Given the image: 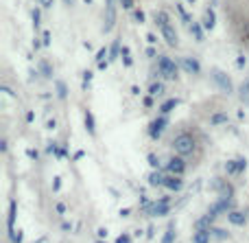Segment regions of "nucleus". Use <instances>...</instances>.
<instances>
[{
    "label": "nucleus",
    "instance_id": "f257e3e1",
    "mask_svg": "<svg viewBox=\"0 0 249 243\" xmlns=\"http://www.w3.org/2000/svg\"><path fill=\"white\" fill-rule=\"evenodd\" d=\"M171 149L175 151V156L184 158L193 165H199V160L203 158V151H206V136L195 123H177V127L173 130Z\"/></svg>",
    "mask_w": 249,
    "mask_h": 243
},
{
    "label": "nucleus",
    "instance_id": "f03ea898",
    "mask_svg": "<svg viewBox=\"0 0 249 243\" xmlns=\"http://www.w3.org/2000/svg\"><path fill=\"white\" fill-rule=\"evenodd\" d=\"M230 37L238 48L249 53V0H221Z\"/></svg>",
    "mask_w": 249,
    "mask_h": 243
},
{
    "label": "nucleus",
    "instance_id": "7ed1b4c3",
    "mask_svg": "<svg viewBox=\"0 0 249 243\" xmlns=\"http://www.w3.org/2000/svg\"><path fill=\"white\" fill-rule=\"evenodd\" d=\"M155 73H158L160 79L179 81V61L171 59L168 55H158V59H155Z\"/></svg>",
    "mask_w": 249,
    "mask_h": 243
},
{
    "label": "nucleus",
    "instance_id": "20e7f679",
    "mask_svg": "<svg viewBox=\"0 0 249 243\" xmlns=\"http://www.w3.org/2000/svg\"><path fill=\"white\" fill-rule=\"evenodd\" d=\"M210 81H212V86H214L219 92H223V94H232L234 92V81H232V77H230L225 70L212 68L210 70Z\"/></svg>",
    "mask_w": 249,
    "mask_h": 243
},
{
    "label": "nucleus",
    "instance_id": "39448f33",
    "mask_svg": "<svg viewBox=\"0 0 249 243\" xmlns=\"http://www.w3.org/2000/svg\"><path fill=\"white\" fill-rule=\"evenodd\" d=\"M171 213V197H160V200H155L153 204H151L149 208V217H166V215Z\"/></svg>",
    "mask_w": 249,
    "mask_h": 243
},
{
    "label": "nucleus",
    "instance_id": "423d86ee",
    "mask_svg": "<svg viewBox=\"0 0 249 243\" xmlns=\"http://www.w3.org/2000/svg\"><path fill=\"white\" fill-rule=\"evenodd\" d=\"M186 169H188V160H184V158H179V156H171V160L166 162V173L168 175H177V178H181V175L186 173Z\"/></svg>",
    "mask_w": 249,
    "mask_h": 243
},
{
    "label": "nucleus",
    "instance_id": "0eeeda50",
    "mask_svg": "<svg viewBox=\"0 0 249 243\" xmlns=\"http://www.w3.org/2000/svg\"><path fill=\"white\" fill-rule=\"evenodd\" d=\"M166 125H168V116H162V114H160L158 118H153V121L149 123V138L158 140L160 136H162V131L166 130Z\"/></svg>",
    "mask_w": 249,
    "mask_h": 243
},
{
    "label": "nucleus",
    "instance_id": "6e6552de",
    "mask_svg": "<svg viewBox=\"0 0 249 243\" xmlns=\"http://www.w3.org/2000/svg\"><path fill=\"white\" fill-rule=\"evenodd\" d=\"M214 191L219 193V200H234V187L228 182V180L214 178Z\"/></svg>",
    "mask_w": 249,
    "mask_h": 243
},
{
    "label": "nucleus",
    "instance_id": "1a4fd4ad",
    "mask_svg": "<svg viewBox=\"0 0 249 243\" xmlns=\"http://www.w3.org/2000/svg\"><path fill=\"white\" fill-rule=\"evenodd\" d=\"M206 121L210 127H219V125H225V123H230V114L225 112V110H214V112L206 114Z\"/></svg>",
    "mask_w": 249,
    "mask_h": 243
},
{
    "label": "nucleus",
    "instance_id": "9d476101",
    "mask_svg": "<svg viewBox=\"0 0 249 243\" xmlns=\"http://www.w3.org/2000/svg\"><path fill=\"white\" fill-rule=\"evenodd\" d=\"M179 68L186 70L188 75H199V73H201V64H199L197 57H181V59H179Z\"/></svg>",
    "mask_w": 249,
    "mask_h": 243
},
{
    "label": "nucleus",
    "instance_id": "9b49d317",
    "mask_svg": "<svg viewBox=\"0 0 249 243\" xmlns=\"http://www.w3.org/2000/svg\"><path fill=\"white\" fill-rule=\"evenodd\" d=\"M160 31H162V37L166 39V44L171 48L179 46V35H177V31H175V26H173V24H164Z\"/></svg>",
    "mask_w": 249,
    "mask_h": 243
},
{
    "label": "nucleus",
    "instance_id": "f8f14e48",
    "mask_svg": "<svg viewBox=\"0 0 249 243\" xmlns=\"http://www.w3.org/2000/svg\"><path fill=\"white\" fill-rule=\"evenodd\" d=\"M164 188H168L171 193H179L184 188V180L177 178V175H168L166 173V182H164Z\"/></svg>",
    "mask_w": 249,
    "mask_h": 243
},
{
    "label": "nucleus",
    "instance_id": "ddd939ff",
    "mask_svg": "<svg viewBox=\"0 0 249 243\" xmlns=\"http://www.w3.org/2000/svg\"><path fill=\"white\" fill-rule=\"evenodd\" d=\"M16 215H18V202L11 200V202H9V215H7V230H9V235L16 230Z\"/></svg>",
    "mask_w": 249,
    "mask_h": 243
},
{
    "label": "nucleus",
    "instance_id": "4468645a",
    "mask_svg": "<svg viewBox=\"0 0 249 243\" xmlns=\"http://www.w3.org/2000/svg\"><path fill=\"white\" fill-rule=\"evenodd\" d=\"M201 24H203V29H206V31H212L216 26V13H214V9H212V7H208L206 11H203Z\"/></svg>",
    "mask_w": 249,
    "mask_h": 243
},
{
    "label": "nucleus",
    "instance_id": "2eb2a0df",
    "mask_svg": "<svg viewBox=\"0 0 249 243\" xmlns=\"http://www.w3.org/2000/svg\"><path fill=\"white\" fill-rule=\"evenodd\" d=\"M228 222L232 224V226H245L247 224V213L245 210H232V213L228 215Z\"/></svg>",
    "mask_w": 249,
    "mask_h": 243
},
{
    "label": "nucleus",
    "instance_id": "dca6fc26",
    "mask_svg": "<svg viewBox=\"0 0 249 243\" xmlns=\"http://www.w3.org/2000/svg\"><path fill=\"white\" fill-rule=\"evenodd\" d=\"M164 182H166V173H164L162 169L160 171H151L149 173V187H164Z\"/></svg>",
    "mask_w": 249,
    "mask_h": 243
},
{
    "label": "nucleus",
    "instance_id": "f3484780",
    "mask_svg": "<svg viewBox=\"0 0 249 243\" xmlns=\"http://www.w3.org/2000/svg\"><path fill=\"white\" fill-rule=\"evenodd\" d=\"M83 125H86L88 134H90V136H96V121H94V114H92L90 110L83 114Z\"/></svg>",
    "mask_w": 249,
    "mask_h": 243
},
{
    "label": "nucleus",
    "instance_id": "a211bd4d",
    "mask_svg": "<svg viewBox=\"0 0 249 243\" xmlns=\"http://www.w3.org/2000/svg\"><path fill=\"white\" fill-rule=\"evenodd\" d=\"M212 232L210 230H195L193 232V243H210Z\"/></svg>",
    "mask_w": 249,
    "mask_h": 243
},
{
    "label": "nucleus",
    "instance_id": "6ab92c4d",
    "mask_svg": "<svg viewBox=\"0 0 249 243\" xmlns=\"http://www.w3.org/2000/svg\"><path fill=\"white\" fill-rule=\"evenodd\" d=\"M188 31H190V35H193L195 39H197V42H203V24L201 22H193V24L188 26Z\"/></svg>",
    "mask_w": 249,
    "mask_h": 243
},
{
    "label": "nucleus",
    "instance_id": "aec40b11",
    "mask_svg": "<svg viewBox=\"0 0 249 243\" xmlns=\"http://www.w3.org/2000/svg\"><path fill=\"white\" fill-rule=\"evenodd\" d=\"M48 153H53V156H55V158H59V160H61V158H66V156H68V149H66V147H59V145H57V143H48Z\"/></svg>",
    "mask_w": 249,
    "mask_h": 243
},
{
    "label": "nucleus",
    "instance_id": "412c9836",
    "mask_svg": "<svg viewBox=\"0 0 249 243\" xmlns=\"http://www.w3.org/2000/svg\"><path fill=\"white\" fill-rule=\"evenodd\" d=\"M177 105H179V99H168V101H164V103L160 105V114H162V116H168V112H173Z\"/></svg>",
    "mask_w": 249,
    "mask_h": 243
},
{
    "label": "nucleus",
    "instance_id": "4be33fe9",
    "mask_svg": "<svg viewBox=\"0 0 249 243\" xmlns=\"http://www.w3.org/2000/svg\"><path fill=\"white\" fill-rule=\"evenodd\" d=\"M37 68H39V75H42V77L53 79V66H51V61L42 59V61H39V64H37Z\"/></svg>",
    "mask_w": 249,
    "mask_h": 243
},
{
    "label": "nucleus",
    "instance_id": "5701e85b",
    "mask_svg": "<svg viewBox=\"0 0 249 243\" xmlns=\"http://www.w3.org/2000/svg\"><path fill=\"white\" fill-rule=\"evenodd\" d=\"M121 51H123V46H121V39H114L112 44H109V61H116V57L121 55Z\"/></svg>",
    "mask_w": 249,
    "mask_h": 243
},
{
    "label": "nucleus",
    "instance_id": "b1692460",
    "mask_svg": "<svg viewBox=\"0 0 249 243\" xmlns=\"http://www.w3.org/2000/svg\"><path fill=\"white\" fill-rule=\"evenodd\" d=\"M175 11H177V16H179L181 18V22H186V24H193V18H190V13L188 11H186V9H184V4H177V7H175Z\"/></svg>",
    "mask_w": 249,
    "mask_h": 243
},
{
    "label": "nucleus",
    "instance_id": "393cba45",
    "mask_svg": "<svg viewBox=\"0 0 249 243\" xmlns=\"http://www.w3.org/2000/svg\"><path fill=\"white\" fill-rule=\"evenodd\" d=\"M212 239H216V241H225V239H230V232L228 230H223V228H216V226H212Z\"/></svg>",
    "mask_w": 249,
    "mask_h": 243
},
{
    "label": "nucleus",
    "instance_id": "a878e982",
    "mask_svg": "<svg viewBox=\"0 0 249 243\" xmlns=\"http://www.w3.org/2000/svg\"><path fill=\"white\" fill-rule=\"evenodd\" d=\"M225 173H228V175H241V171H238V158H236V160H228V162H225Z\"/></svg>",
    "mask_w": 249,
    "mask_h": 243
},
{
    "label": "nucleus",
    "instance_id": "bb28decb",
    "mask_svg": "<svg viewBox=\"0 0 249 243\" xmlns=\"http://www.w3.org/2000/svg\"><path fill=\"white\" fill-rule=\"evenodd\" d=\"M238 96H241L243 103H245V101L249 103V79H245V81L238 86Z\"/></svg>",
    "mask_w": 249,
    "mask_h": 243
},
{
    "label": "nucleus",
    "instance_id": "cd10ccee",
    "mask_svg": "<svg viewBox=\"0 0 249 243\" xmlns=\"http://www.w3.org/2000/svg\"><path fill=\"white\" fill-rule=\"evenodd\" d=\"M155 24H158V29H162L164 24H171V20H168V16H166V11H155Z\"/></svg>",
    "mask_w": 249,
    "mask_h": 243
},
{
    "label": "nucleus",
    "instance_id": "c85d7f7f",
    "mask_svg": "<svg viewBox=\"0 0 249 243\" xmlns=\"http://www.w3.org/2000/svg\"><path fill=\"white\" fill-rule=\"evenodd\" d=\"M162 92H164V83H162V81H153V83L149 86V94H151V96H155V94L160 96Z\"/></svg>",
    "mask_w": 249,
    "mask_h": 243
},
{
    "label": "nucleus",
    "instance_id": "c756f323",
    "mask_svg": "<svg viewBox=\"0 0 249 243\" xmlns=\"http://www.w3.org/2000/svg\"><path fill=\"white\" fill-rule=\"evenodd\" d=\"M31 20H33V26H35V31H37L39 29V22H42V9L35 7L33 11H31Z\"/></svg>",
    "mask_w": 249,
    "mask_h": 243
},
{
    "label": "nucleus",
    "instance_id": "7c9ffc66",
    "mask_svg": "<svg viewBox=\"0 0 249 243\" xmlns=\"http://www.w3.org/2000/svg\"><path fill=\"white\" fill-rule=\"evenodd\" d=\"M173 241H175V226H168L162 237V243H173Z\"/></svg>",
    "mask_w": 249,
    "mask_h": 243
},
{
    "label": "nucleus",
    "instance_id": "2f4dec72",
    "mask_svg": "<svg viewBox=\"0 0 249 243\" xmlns=\"http://www.w3.org/2000/svg\"><path fill=\"white\" fill-rule=\"evenodd\" d=\"M55 88H57V96H59V99H66V96H68V88H66L64 81H55Z\"/></svg>",
    "mask_w": 249,
    "mask_h": 243
},
{
    "label": "nucleus",
    "instance_id": "473e14b6",
    "mask_svg": "<svg viewBox=\"0 0 249 243\" xmlns=\"http://www.w3.org/2000/svg\"><path fill=\"white\" fill-rule=\"evenodd\" d=\"M92 77H94V73H92V70H86V73H83V83H81L83 90H88V88L92 86Z\"/></svg>",
    "mask_w": 249,
    "mask_h": 243
},
{
    "label": "nucleus",
    "instance_id": "72a5a7b5",
    "mask_svg": "<svg viewBox=\"0 0 249 243\" xmlns=\"http://www.w3.org/2000/svg\"><path fill=\"white\" fill-rule=\"evenodd\" d=\"M146 162L151 165V169L153 171H160V158L155 156V153H149V156H146Z\"/></svg>",
    "mask_w": 249,
    "mask_h": 243
},
{
    "label": "nucleus",
    "instance_id": "f704fd0d",
    "mask_svg": "<svg viewBox=\"0 0 249 243\" xmlns=\"http://www.w3.org/2000/svg\"><path fill=\"white\" fill-rule=\"evenodd\" d=\"M9 239H11V243H22V230H13Z\"/></svg>",
    "mask_w": 249,
    "mask_h": 243
},
{
    "label": "nucleus",
    "instance_id": "c9c22d12",
    "mask_svg": "<svg viewBox=\"0 0 249 243\" xmlns=\"http://www.w3.org/2000/svg\"><path fill=\"white\" fill-rule=\"evenodd\" d=\"M142 105H144V108H153V105H155V96L146 94L144 99H142Z\"/></svg>",
    "mask_w": 249,
    "mask_h": 243
},
{
    "label": "nucleus",
    "instance_id": "e433bc0d",
    "mask_svg": "<svg viewBox=\"0 0 249 243\" xmlns=\"http://www.w3.org/2000/svg\"><path fill=\"white\" fill-rule=\"evenodd\" d=\"M116 243H133V239H131V235H127V232H123V235H118Z\"/></svg>",
    "mask_w": 249,
    "mask_h": 243
},
{
    "label": "nucleus",
    "instance_id": "4c0bfd02",
    "mask_svg": "<svg viewBox=\"0 0 249 243\" xmlns=\"http://www.w3.org/2000/svg\"><path fill=\"white\" fill-rule=\"evenodd\" d=\"M42 44L44 46H51V31H44L42 33Z\"/></svg>",
    "mask_w": 249,
    "mask_h": 243
},
{
    "label": "nucleus",
    "instance_id": "58836bf2",
    "mask_svg": "<svg viewBox=\"0 0 249 243\" xmlns=\"http://www.w3.org/2000/svg\"><path fill=\"white\" fill-rule=\"evenodd\" d=\"M245 64H247V57L245 55H238L236 57V68H245Z\"/></svg>",
    "mask_w": 249,
    "mask_h": 243
},
{
    "label": "nucleus",
    "instance_id": "ea45409f",
    "mask_svg": "<svg viewBox=\"0 0 249 243\" xmlns=\"http://www.w3.org/2000/svg\"><path fill=\"white\" fill-rule=\"evenodd\" d=\"M55 210H57V215H66V204H64V202H57Z\"/></svg>",
    "mask_w": 249,
    "mask_h": 243
},
{
    "label": "nucleus",
    "instance_id": "a19ab883",
    "mask_svg": "<svg viewBox=\"0 0 249 243\" xmlns=\"http://www.w3.org/2000/svg\"><path fill=\"white\" fill-rule=\"evenodd\" d=\"M26 156H29L31 160H37V158H39V151H37V149H26Z\"/></svg>",
    "mask_w": 249,
    "mask_h": 243
},
{
    "label": "nucleus",
    "instance_id": "79ce46f5",
    "mask_svg": "<svg viewBox=\"0 0 249 243\" xmlns=\"http://www.w3.org/2000/svg\"><path fill=\"white\" fill-rule=\"evenodd\" d=\"M238 171H241V173H245L247 171V160L245 158H238Z\"/></svg>",
    "mask_w": 249,
    "mask_h": 243
},
{
    "label": "nucleus",
    "instance_id": "37998d69",
    "mask_svg": "<svg viewBox=\"0 0 249 243\" xmlns=\"http://www.w3.org/2000/svg\"><path fill=\"white\" fill-rule=\"evenodd\" d=\"M59 188H61V178H59V175H57V178H53V191H59Z\"/></svg>",
    "mask_w": 249,
    "mask_h": 243
},
{
    "label": "nucleus",
    "instance_id": "c03bdc74",
    "mask_svg": "<svg viewBox=\"0 0 249 243\" xmlns=\"http://www.w3.org/2000/svg\"><path fill=\"white\" fill-rule=\"evenodd\" d=\"M96 235H99V241L107 239V228H99V230H96Z\"/></svg>",
    "mask_w": 249,
    "mask_h": 243
},
{
    "label": "nucleus",
    "instance_id": "a18cd8bd",
    "mask_svg": "<svg viewBox=\"0 0 249 243\" xmlns=\"http://www.w3.org/2000/svg\"><path fill=\"white\" fill-rule=\"evenodd\" d=\"M123 66H124V68H131V66H133V59H131V55L123 57Z\"/></svg>",
    "mask_w": 249,
    "mask_h": 243
},
{
    "label": "nucleus",
    "instance_id": "49530a36",
    "mask_svg": "<svg viewBox=\"0 0 249 243\" xmlns=\"http://www.w3.org/2000/svg\"><path fill=\"white\" fill-rule=\"evenodd\" d=\"M123 9H133V0H118Z\"/></svg>",
    "mask_w": 249,
    "mask_h": 243
},
{
    "label": "nucleus",
    "instance_id": "de8ad7c7",
    "mask_svg": "<svg viewBox=\"0 0 249 243\" xmlns=\"http://www.w3.org/2000/svg\"><path fill=\"white\" fill-rule=\"evenodd\" d=\"M133 18H136L138 22H144V11H140V9H138V11H133Z\"/></svg>",
    "mask_w": 249,
    "mask_h": 243
},
{
    "label": "nucleus",
    "instance_id": "09e8293b",
    "mask_svg": "<svg viewBox=\"0 0 249 243\" xmlns=\"http://www.w3.org/2000/svg\"><path fill=\"white\" fill-rule=\"evenodd\" d=\"M7 149H9V143H7V138L2 136V140H0V151L2 153H7Z\"/></svg>",
    "mask_w": 249,
    "mask_h": 243
},
{
    "label": "nucleus",
    "instance_id": "8fccbe9b",
    "mask_svg": "<svg viewBox=\"0 0 249 243\" xmlns=\"http://www.w3.org/2000/svg\"><path fill=\"white\" fill-rule=\"evenodd\" d=\"M46 127H48V130H55V127H57V121H55V118H48V121H46Z\"/></svg>",
    "mask_w": 249,
    "mask_h": 243
},
{
    "label": "nucleus",
    "instance_id": "3c124183",
    "mask_svg": "<svg viewBox=\"0 0 249 243\" xmlns=\"http://www.w3.org/2000/svg\"><path fill=\"white\" fill-rule=\"evenodd\" d=\"M127 55H131V51H129V46H123V51H121V57H127Z\"/></svg>",
    "mask_w": 249,
    "mask_h": 243
},
{
    "label": "nucleus",
    "instance_id": "603ef678",
    "mask_svg": "<svg viewBox=\"0 0 249 243\" xmlns=\"http://www.w3.org/2000/svg\"><path fill=\"white\" fill-rule=\"evenodd\" d=\"M146 55H149V57H155V48L149 46V48H146Z\"/></svg>",
    "mask_w": 249,
    "mask_h": 243
},
{
    "label": "nucleus",
    "instance_id": "864d4df0",
    "mask_svg": "<svg viewBox=\"0 0 249 243\" xmlns=\"http://www.w3.org/2000/svg\"><path fill=\"white\" fill-rule=\"evenodd\" d=\"M61 228H64V230H72V224H68V222H64V224H61Z\"/></svg>",
    "mask_w": 249,
    "mask_h": 243
},
{
    "label": "nucleus",
    "instance_id": "5fc2aeb1",
    "mask_svg": "<svg viewBox=\"0 0 249 243\" xmlns=\"http://www.w3.org/2000/svg\"><path fill=\"white\" fill-rule=\"evenodd\" d=\"M83 156H86V151H77V153H74V160H81Z\"/></svg>",
    "mask_w": 249,
    "mask_h": 243
},
{
    "label": "nucleus",
    "instance_id": "6e6d98bb",
    "mask_svg": "<svg viewBox=\"0 0 249 243\" xmlns=\"http://www.w3.org/2000/svg\"><path fill=\"white\" fill-rule=\"evenodd\" d=\"M39 46H44V44H42V42H39V39H37V37H35V39H33V48H39Z\"/></svg>",
    "mask_w": 249,
    "mask_h": 243
},
{
    "label": "nucleus",
    "instance_id": "4d7b16f0",
    "mask_svg": "<svg viewBox=\"0 0 249 243\" xmlns=\"http://www.w3.org/2000/svg\"><path fill=\"white\" fill-rule=\"evenodd\" d=\"M33 118H35V114H33V112H26V121L31 123V121H33Z\"/></svg>",
    "mask_w": 249,
    "mask_h": 243
},
{
    "label": "nucleus",
    "instance_id": "13d9d810",
    "mask_svg": "<svg viewBox=\"0 0 249 243\" xmlns=\"http://www.w3.org/2000/svg\"><path fill=\"white\" fill-rule=\"evenodd\" d=\"M146 39H149L151 44H155V35H153V33H149V35H146Z\"/></svg>",
    "mask_w": 249,
    "mask_h": 243
},
{
    "label": "nucleus",
    "instance_id": "bf43d9fd",
    "mask_svg": "<svg viewBox=\"0 0 249 243\" xmlns=\"http://www.w3.org/2000/svg\"><path fill=\"white\" fill-rule=\"evenodd\" d=\"M121 217H129V208H123L121 210Z\"/></svg>",
    "mask_w": 249,
    "mask_h": 243
},
{
    "label": "nucleus",
    "instance_id": "052dcab7",
    "mask_svg": "<svg viewBox=\"0 0 249 243\" xmlns=\"http://www.w3.org/2000/svg\"><path fill=\"white\" fill-rule=\"evenodd\" d=\"M53 7V0H46V4H44V9H51Z\"/></svg>",
    "mask_w": 249,
    "mask_h": 243
},
{
    "label": "nucleus",
    "instance_id": "680f3d73",
    "mask_svg": "<svg viewBox=\"0 0 249 243\" xmlns=\"http://www.w3.org/2000/svg\"><path fill=\"white\" fill-rule=\"evenodd\" d=\"M64 2H66V4H70V7H72V2H74V0H64Z\"/></svg>",
    "mask_w": 249,
    "mask_h": 243
},
{
    "label": "nucleus",
    "instance_id": "e2e57ef3",
    "mask_svg": "<svg viewBox=\"0 0 249 243\" xmlns=\"http://www.w3.org/2000/svg\"><path fill=\"white\" fill-rule=\"evenodd\" d=\"M37 2H39V4H42V7H44V4H46V0H37Z\"/></svg>",
    "mask_w": 249,
    "mask_h": 243
},
{
    "label": "nucleus",
    "instance_id": "0e129e2a",
    "mask_svg": "<svg viewBox=\"0 0 249 243\" xmlns=\"http://www.w3.org/2000/svg\"><path fill=\"white\" fill-rule=\"evenodd\" d=\"M83 2H86V4H90V2H92V0H83Z\"/></svg>",
    "mask_w": 249,
    "mask_h": 243
},
{
    "label": "nucleus",
    "instance_id": "69168bd1",
    "mask_svg": "<svg viewBox=\"0 0 249 243\" xmlns=\"http://www.w3.org/2000/svg\"><path fill=\"white\" fill-rule=\"evenodd\" d=\"M188 2H195V0H188Z\"/></svg>",
    "mask_w": 249,
    "mask_h": 243
},
{
    "label": "nucleus",
    "instance_id": "338daca9",
    "mask_svg": "<svg viewBox=\"0 0 249 243\" xmlns=\"http://www.w3.org/2000/svg\"><path fill=\"white\" fill-rule=\"evenodd\" d=\"M99 243H105V241H99Z\"/></svg>",
    "mask_w": 249,
    "mask_h": 243
}]
</instances>
